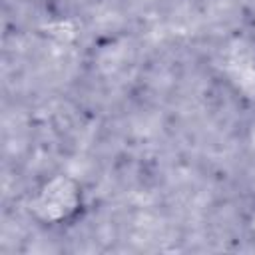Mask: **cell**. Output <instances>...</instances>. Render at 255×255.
Listing matches in <instances>:
<instances>
[{
  "mask_svg": "<svg viewBox=\"0 0 255 255\" xmlns=\"http://www.w3.org/2000/svg\"><path fill=\"white\" fill-rule=\"evenodd\" d=\"M245 227H247V231L251 233V237H255V205L251 207V211H249V215H247V219H245Z\"/></svg>",
  "mask_w": 255,
  "mask_h": 255,
  "instance_id": "6da1fadb",
  "label": "cell"
}]
</instances>
